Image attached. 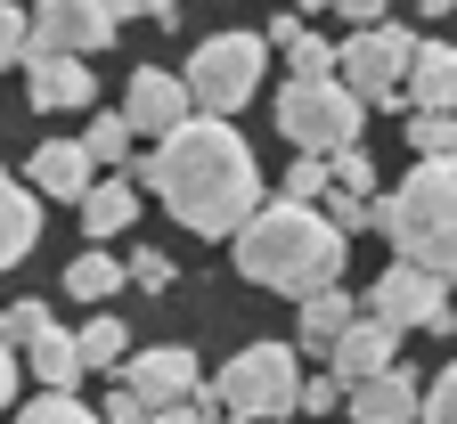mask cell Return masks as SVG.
<instances>
[{"instance_id": "cell-1", "label": "cell", "mask_w": 457, "mask_h": 424, "mask_svg": "<svg viewBox=\"0 0 457 424\" xmlns=\"http://www.w3.org/2000/svg\"><path fill=\"white\" fill-rule=\"evenodd\" d=\"M131 188H155V204L188 237H237L245 212L262 204V163H253V147H245L237 123L188 114L180 131H163L131 163Z\"/></svg>"}, {"instance_id": "cell-2", "label": "cell", "mask_w": 457, "mask_h": 424, "mask_svg": "<svg viewBox=\"0 0 457 424\" xmlns=\"http://www.w3.org/2000/svg\"><path fill=\"white\" fill-rule=\"evenodd\" d=\"M237 254V278L262 286V294H286V302H311L343 278V237L319 220V204H295V196H270L245 212V229L228 237Z\"/></svg>"}, {"instance_id": "cell-3", "label": "cell", "mask_w": 457, "mask_h": 424, "mask_svg": "<svg viewBox=\"0 0 457 424\" xmlns=\"http://www.w3.org/2000/svg\"><path fill=\"white\" fill-rule=\"evenodd\" d=\"M376 229L392 237V262H409L425 278H457V155L417 163L392 196H376Z\"/></svg>"}, {"instance_id": "cell-4", "label": "cell", "mask_w": 457, "mask_h": 424, "mask_svg": "<svg viewBox=\"0 0 457 424\" xmlns=\"http://www.w3.org/2000/svg\"><path fill=\"white\" fill-rule=\"evenodd\" d=\"M262 74H270V41H262V33H204V41L188 49L180 90H188V106H196V114L228 123L237 106H253V98H262Z\"/></svg>"}, {"instance_id": "cell-5", "label": "cell", "mask_w": 457, "mask_h": 424, "mask_svg": "<svg viewBox=\"0 0 457 424\" xmlns=\"http://www.w3.org/2000/svg\"><path fill=\"white\" fill-rule=\"evenodd\" d=\"M295 392H303L295 343H245V351L212 376L220 416H237V424H286V416H295Z\"/></svg>"}, {"instance_id": "cell-6", "label": "cell", "mask_w": 457, "mask_h": 424, "mask_svg": "<svg viewBox=\"0 0 457 424\" xmlns=\"http://www.w3.org/2000/svg\"><path fill=\"white\" fill-rule=\"evenodd\" d=\"M278 131H286V147H303V155H343V147H360V123H368V106L343 90V82H286L278 90Z\"/></svg>"}, {"instance_id": "cell-7", "label": "cell", "mask_w": 457, "mask_h": 424, "mask_svg": "<svg viewBox=\"0 0 457 424\" xmlns=\"http://www.w3.org/2000/svg\"><path fill=\"white\" fill-rule=\"evenodd\" d=\"M409 57H417V33L409 25H368L335 49V82L352 90L360 106H400V82H409Z\"/></svg>"}, {"instance_id": "cell-8", "label": "cell", "mask_w": 457, "mask_h": 424, "mask_svg": "<svg viewBox=\"0 0 457 424\" xmlns=\"http://www.w3.org/2000/svg\"><path fill=\"white\" fill-rule=\"evenodd\" d=\"M360 319H376V327H392V335H409V327H425V335H457L449 286H441V278H425V270H409V262H392V270L368 286Z\"/></svg>"}, {"instance_id": "cell-9", "label": "cell", "mask_w": 457, "mask_h": 424, "mask_svg": "<svg viewBox=\"0 0 457 424\" xmlns=\"http://www.w3.org/2000/svg\"><path fill=\"white\" fill-rule=\"evenodd\" d=\"M25 33H33V57H90L123 33L106 17V0H25Z\"/></svg>"}, {"instance_id": "cell-10", "label": "cell", "mask_w": 457, "mask_h": 424, "mask_svg": "<svg viewBox=\"0 0 457 424\" xmlns=\"http://www.w3.org/2000/svg\"><path fill=\"white\" fill-rule=\"evenodd\" d=\"M114 376H123V392L147 400V408H171V400H196V392H204L196 351H188V343H147V351H131Z\"/></svg>"}, {"instance_id": "cell-11", "label": "cell", "mask_w": 457, "mask_h": 424, "mask_svg": "<svg viewBox=\"0 0 457 424\" xmlns=\"http://www.w3.org/2000/svg\"><path fill=\"white\" fill-rule=\"evenodd\" d=\"M114 114H123L131 131L163 139V131H180V123H188L196 106H188L180 74H163V66H131V82H123V106H114Z\"/></svg>"}, {"instance_id": "cell-12", "label": "cell", "mask_w": 457, "mask_h": 424, "mask_svg": "<svg viewBox=\"0 0 457 424\" xmlns=\"http://www.w3.org/2000/svg\"><path fill=\"white\" fill-rule=\"evenodd\" d=\"M384 368H400V335L392 327H376V319H352L335 335V351H327V376L352 392V384H368V376H384Z\"/></svg>"}, {"instance_id": "cell-13", "label": "cell", "mask_w": 457, "mask_h": 424, "mask_svg": "<svg viewBox=\"0 0 457 424\" xmlns=\"http://www.w3.org/2000/svg\"><path fill=\"white\" fill-rule=\"evenodd\" d=\"M417 400H425V384L409 368H384V376L343 392V416H352V424H417Z\"/></svg>"}, {"instance_id": "cell-14", "label": "cell", "mask_w": 457, "mask_h": 424, "mask_svg": "<svg viewBox=\"0 0 457 424\" xmlns=\"http://www.w3.org/2000/svg\"><path fill=\"white\" fill-rule=\"evenodd\" d=\"M400 106L409 114H457V49L449 41H417L409 82H400Z\"/></svg>"}, {"instance_id": "cell-15", "label": "cell", "mask_w": 457, "mask_h": 424, "mask_svg": "<svg viewBox=\"0 0 457 424\" xmlns=\"http://www.w3.org/2000/svg\"><path fill=\"white\" fill-rule=\"evenodd\" d=\"M25 188L49 196V204H82L90 196V155H82V139H41L33 163H25Z\"/></svg>"}, {"instance_id": "cell-16", "label": "cell", "mask_w": 457, "mask_h": 424, "mask_svg": "<svg viewBox=\"0 0 457 424\" xmlns=\"http://www.w3.org/2000/svg\"><path fill=\"white\" fill-rule=\"evenodd\" d=\"M25 98H33L41 114H74V106L98 98V82H90L82 57H25Z\"/></svg>"}, {"instance_id": "cell-17", "label": "cell", "mask_w": 457, "mask_h": 424, "mask_svg": "<svg viewBox=\"0 0 457 424\" xmlns=\"http://www.w3.org/2000/svg\"><path fill=\"white\" fill-rule=\"evenodd\" d=\"M33 245H41V196L0 171V270H17Z\"/></svg>"}, {"instance_id": "cell-18", "label": "cell", "mask_w": 457, "mask_h": 424, "mask_svg": "<svg viewBox=\"0 0 457 424\" xmlns=\"http://www.w3.org/2000/svg\"><path fill=\"white\" fill-rule=\"evenodd\" d=\"M352 319H360V302H352V294H343V286H327V294H311V302H295V343L327 359V351H335V335H343V327H352Z\"/></svg>"}, {"instance_id": "cell-19", "label": "cell", "mask_w": 457, "mask_h": 424, "mask_svg": "<svg viewBox=\"0 0 457 424\" xmlns=\"http://www.w3.org/2000/svg\"><path fill=\"white\" fill-rule=\"evenodd\" d=\"M131 220H139V188H131V179H123V171H114V179H90V196H82V229H90V245L123 237Z\"/></svg>"}, {"instance_id": "cell-20", "label": "cell", "mask_w": 457, "mask_h": 424, "mask_svg": "<svg viewBox=\"0 0 457 424\" xmlns=\"http://www.w3.org/2000/svg\"><path fill=\"white\" fill-rule=\"evenodd\" d=\"M25 359H33L41 392H74V384H82V351H74V335H66V327H49V335H41Z\"/></svg>"}, {"instance_id": "cell-21", "label": "cell", "mask_w": 457, "mask_h": 424, "mask_svg": "<svg viewBox=\"0 0 457 424\" xmlns=\"http://www.w3.org/2000/svg\"><path fill=\"white\" fill-rule=\"evenodd\" d=\"M114 286H123V262H114V254H98V245H90V254H74V262H66V294H74V302H106Z\"/></svg>"}, {"instance_id": "cell-22", "label": "cell", "mask_w": 457, "mask_h": 424, "mask_svg": "<svg viewBox=\"0 0 457 424\" xmlns=\"http://www.w3.org/2000/svg\"><path fill=\"white\" fill-rule=\"evenodd\" d=\"M82 155H90V171H98V163H106V171H123V163H131V123H123V114H90Z\"/></svg>"}, {"instance_id": "cell-23", "label": "cell", "mask_w": 457, "mask_h": 424, "mask_svg": "<svg viewBox=\"0 0 457 424\" xmlns=\"http://www.w3.org/2000/svg\"><path fill=\"white\" fill-rule=\"evenodd\" d=\"M74 351H82V376H90V368H123V359H131V335L114 327V319H90V327L74 335Z\"/></svg>"}, {"instance_id": "cell-24", "label": "cell", "mask_w": 457, "mask_h": 424, "mask_svg": "<svg viewBox=\"0 0 457 424\" xmlns=\"http://www.w3.org/2000/svg\"><path fill=\"white\" fill-rule=\"evenodd\" d=\"M409 147H417V163H449L457 155V114H409Z\"/></svg>"}, {"instance_id": "cell-25", "label": "cell", "mask_w": 457, "mask_h": 424, "mask_svg": "<svg viewBox=\"0 0 457 424\" xmlns=\"http://www.w3.org/2000/svg\"><path fill=\"white\" fill-rule=\"evenodd\" d=\"M286 82H335V41L327 33H303L286 49Z\"/></svg>"}, {"instance_id": "cell-26", "label": "cell", "mask_w": 457, "mask_h": 424, "mask_svg": "<svg viewBox=\"0 0 457 424\" xmlns=\"http://www.w3.org/2000/svg\"><path fill=\"white\" fill-rule=\"evenodd\" d=\"M17 424H98V408H82L74 392H41V400L17 408Z\"/></svg>"}, {"instance_id": "cell-27", "label": "cell", "mask_w": 457, "mask_h": 424, "mask_svg": "<svg viewBox=\"0 0 457 424\" xmlns=\"http://www.w3.org/2000/svg\"><path fill=\"white\" fill-rule=\"evenodd\" d=\"M327 188H343V196H376V163H368V147L327 155Z\"/></svg>"}, {"instance_id": "cell-28", "label": "cell", "mask_w": 457, "mask_h": 424, "mask_svg": "<svg viewBox=\"0 0 457 424\" xmlns=\"http://www.w3.org/2000/svg\"><path fill=\"white\" fill-rule=\"evenodd\" d=\"M171 254H155V245H131V262H123V286H139V294H171Z\"/></svg>"}, {"instance_id": "cell-29", "label": "cell", "mask_w": 457, "mask_h": 424, "mask_svg": "<svg viewBox=\"0 0 457 424\" xmlns=\"http://www.w3.org/2000/svg\"><path fill=\"white\" fill-rule=\"evenodd\" d=\"M49 327H57V319H49V302H9V311H0V343H25V351H33Z\"/></svg>"}, {"instance_id": "cell-30", "label": "cell", "mask_w": 457, "mask_h": 424, "mask_svg": "<svg viewBox=\"0 0 457 424\" xmlns=\"http://www.w3.org/2000/svg\"><path fill=\"white\" fill-rule=\"evenodd\" d=\"M417 424H457V359L425 384V400H417Z\"/></svg>"}, {"instance_id": "cell-31", "label": "cell", "mask_w": 457, "mask_h": 424, "mask_svg": "<svg viewBox=\"0 0 457 424\" xmlns=\"http://www.w3.org/2000/svg\"><path fill=\"white\" fill-rule=\"evenodd\" d=\"M33 33H25V0H0V66H25Z\"/></svg>"}, {"instance_id": "cell-32", "label": "cell", "mask_w": 457, "mask_h": 424, "mask_svg": "<svg viewBox=\"0 0 457 424\" xmlns=\"http://www.w3.org/2000/svg\"><path fill=\"white\" fill-rule=\"evenodd\" d=\"M278 196L319 204V196H327V163H319V155H295V171H286V188H278Z\"/></svg>"}, {"instance_id": "cell-33", "label": "cell", "mask_w": 457, "mask_h": 424, "mask_svg": "<svg viewBox=\"0 0 457 424\" xmlns=\"http://www.w3.org/2000/svg\"><path fill=\"white\" fill-rule=\"evenodd\" d=\"M335 408H343V384H335V376H303L295 416H335Z\"/></svg>"}, {"instance_id": "cell-34", "label": "cell", "mask_w": 457, "mask_h": 424, "mask_svg": "<svg viewBox=\"0 0 457 424\" xmlns=\"http://www.w3.org/2000/svg\"><path fill=\"white\" fill-rule=\"evenodd\" d=\"M212 416H220V400H212V384H204L196 400H171V408H155L147 424H212Z\"/></svg>"}, {"instance_id": "cell-35", "label": "cell", "mask_w": 457, "mask_h": 424, "mask_svg": "<svg viewBox=\"0 0 457 424\" xmlns=\"http://www.w3.org/2000/svg\"><path fill=\"white\" fill-rule=\"evenodd\" d=\"M147 416H155V408H147V400H131L123 384H114V392L98 400V424H147Z\"/></svg>"}, {"instance_id": "cell-36", "label": "cell", "mask_w": 457, "mask_h": 424, "mask_svg": "<svg viewBox=\"0 0 457 424\" xmlns=\"http://www.w3.org/2000/svg\"><path fill=\"white\" fill-rule=\"evenodd\" d=\"M335 17H352V33H368V25L392 17V0H335Z\"/></svg>"}, {"instance_id": "cell-37", "label": "cell", "mask_w": 457, "mask_h": 424, "mask_svg": "<svg viewBox=\"0 0 457 424\" xmlns=\"http://www.w3.org/2000/svg\"><path fill=\"white\" fill-rule=\"evenodd\" d=\"M303 33H311V25H303V17H295V9H286V17H270V33H262V41H270V49H295V41H303Z\"/></svg>"}, {"instance_id": "cell-38", "label": "cell", "mask_w": 457, "mask_h": 424, "mask_svg": "<svg viewBox=\"0 0 457 424\" xmlns=\"http://www.w3.org/2000/svg\"><path fill=\"white\" fill-rule=\"evenodd\" d=\"M0 408H17V351L0 343Z\"/></svg>"}, {"instance_id": "cell-39", "label": "cell", "mask_w": 457, "mask_h": 424, "mask_svg": "<svg viewBox=\"0 0 457 424\" xmlns=\"http://www.w3.org/2000/svg\"><path fill=\"white\" fill-rule=\"evenodd\" d=\"M180 9L188 0H147V25H180Z\"/></svg>"}, {"instance_id": "cell-40", "label": "cell", "mask_w": 457, "mask_h": 424, "mask_svg": "<svg viewBox=\"0 0 457 424\" xmlns=\"http://www.w3.org/2000/svg\"><path fill=\"white\" fill-rule=\"evenodd\" d=\"M106 17L123 25V17H147V0H106Z\"/></svg>"}, {"instance_id": "cell-41", "label": "cell", "mask_w": 457, "mask_h": 424, "mask_svg": "<svg viewBox=\"0 0 457 424\" xmlns=\"http://www.w3.org/2000/svg\"><path fill=\"white\" fill-rule=\"evenodd\" d=\"M295 17H335V0H295Z\"/></svg>"}, {"instance_id": "cell-42", "label": "cell", "mask_w": 457, "mask_h": 424, "mask_svg": "<svg viewBox=\"0 0 457 424\" xmlns=\"http://www.w3.org/2000/svg\"><path fill=\"white\" fill-rule=\"evenodd\" d=\"M457 9V0H417V17H449Z\"/></svg>"}, {"instance_id": "cell-43", "label": "cell", "mask_w": 457, "mask_h": 424, "mask_svg": "<svg viewBox=\"0 0 457 424\" xmlns=\"http://www.w3.org/2000/svg\"><path fill=\"white\" fill-rule=\"evenodd\" d=\"M212 424H237V416H212Z\"/></svg>"}, {"instance_id": "cell-44", "label": "cell", "mask_w": 457, "mask_h": 424, "mask_svg": "<svg viewBox=\"0 0 457 424\" xmlns=\"http://www.w3.org/2000/svg\"><path fill=\"white\" fill-rule=\"evenodd\" d=\"M286 424H295V416H286Z\"/></svg>"}]
</instances>
